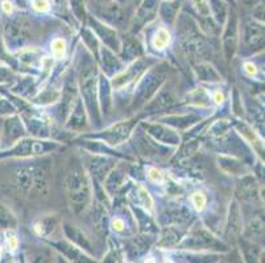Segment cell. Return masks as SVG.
Returning a JSON list of instances; mask_svg holds the SVG:
<instances>
[{"instance_id": "cell-55", "label": "cell", "mask_w": 265, "mask_h": 263, "mask_svg": "<svg viewBox=\"0 0 265 263\" xmlns=\"http://www.w3.org/2000/svg\"><path fill=\"white\" fill-rule=\"evenodd\" d=\"M1 9H3L7 15H9V13L12 12L13 7L12 4H11V1H8V0H3V3H1Z\"/></svg>"}, {"instance_id": "cell-40", "label": "cell", "mask_w": 265, "mask_h": 263, "mask_svg": "<svg viewBox=\"0 0 265 263\" xmlns=\"http://www.w3.org/2000/svg\"><path fill=\"white\" fill-rule=\"evenodd\" d=\"M148 246H149V242H145V241H143V239L137 238V239H133L132 242L128 245V253H129V257H139L140 254H143V253H145V251L148 250Z\"/></svg>"}, {"instance_id": "cell-21", "label": "cell", "mask_w": 265, "mask_h": 263, "mask_svg": "<svg viewBox=\"0 0 265 263\" xmlns=\"http://www.w3.org/2000/svg\"><path fill=\"white\" fill-rule=\"evenodd\" d=\"M125 181L124 171L119 167L112 169L110 174H107V179L104 182V188L110 195H115L119 189L121 188V185Z\"/></svg>"}, {"instance_id": "cell-53", "label": "cell", "mask_w": 265, "mask_h": 263, "mask_svg": "<svg viewBox=\"0 0 265 263\" xmlns=\"http://www.w3.org/2000/svg\"><path fill=\"white\" fill-rule=\"evenodd\" d=\"M244 70L245 73L249 75V77H252V75H256L257 74V69L256 66L253 65V63H251V62H247L244 65Z\"/></svg>"}, {"instance_id": "cell-31", "label": "cell", "mask_w": 265, "mask_h": 263, "mask_svg": "<svg viewBox=\"0 0 265 263\" xmlns=\"http://www.w3.org/2000/svg\"><path fill=\"white\" fill-rule=\"evenodd\" d=\"M92 222L95 226V230L100 235L106 233V226H107V210H104L103 204L98 203L92 214Z\"/></svg>"}, {"instance_id": "cell-37", "label": "cell", "mask_w": 265, "mask_h": 263, "mask_svg": "<svg viewBox=\"0 0 265 263\" xmlns=\"http://www.w3.org/2000/svg\"><path fill=\"white\" fill-rule=\"evenodd\" d=\"M59 98H61L59 91L53 88V87H48L42 92H40V95L36 98V102L38 104H42V105H48V104L56 103Z\"/></svg>"}, {"instance_id": "cell-15", "label": "cell", "mask_w": 265, "mask_h": 263, "mask_svg": "<svg viewBox=\"0 0 265 263\" xmlns=\"http://www.w3.org/2000/svg\"><path fill=\"white\" fill-rule=\"evenodd\" d=\"M63 228V233L67 237V239L70 241L71 243H74L79 249H82V250L87 251V253H92V246L91 242H90V239L88 237L85 236L82 230L78 229L77 226H73L70 224H67L65 222L62 225Z\"/></svg>"}, {"instance_id": "cell-8", "label": "cell", "mask_w": 265, "mask_h": 263, "mask_svg": "<svg viewBox=\"0 0 265 263\" xmlns=\"http://www.w3.org/2000/svg\"><path fill=\"white\" fill-rule=\"evenodd\" d=\"M141 127L144 128L147 133L152 136L156 141H160L161 144L178 145L181 142V137L174 129H170L162 124H147L141 123Z\"/></svg>"}, {"instance_id": "cell-23", "label": "cell", "mask_w": 265, "mask_h": 263, "mask_svg": "<svg viewBox=\"0 0 265 263\" xmlns=\"http://www.w3.org/2000/svg\"><path fill=\"white\" fill-rule=\"evenodd\" d=\"M99 54H102V63H103V71L106 74H112L115 71H119L121 69V62L116 57L115 53L108 48L99 49Z\"/></svg>"}, {"instance_id": "cell-48", "label": "cell", "mask_w": 265, "mask_h": 263, "mask_svg": "<svg viewBox=\"0 0 265 263\" xmlns=\"http://www.w3.org/2000/svg\"><path fill=\"white\" fill-rule=\"evenodd\" d=\"M20 59L23 62H25V63L30 65V63H34V61H37V59H38V53L36 52V50H30V52H24V53H23V55H21Z\"/></svg>"}, {"instance_id": "cell-34", "label": "cell", "mask_w": 265, "mask_h": 263, "mask_svg": "<svg viewBox=\"0 0 265 263\" xmlns=\"http://www.w3.org/2000/svg\"><path fill=\"white\" fill-rule=\"evenodd\" d=\"M0 228L4 229H16L17 228V218L13 214V212L9 210L8 207L0 203Z\"/></svg>"}, {"instance_id": "cell-32", "label": "cell", "mask_w": 265, "mask_h": 263, "mask_svg": "<svg viewBox=\"0 0 265 263\" xmlns=\"http://www.w3.org/2000/svg\"><path fill=\"white\" fill-rule=\"evenodd\" d=\"M256 183L252 177H244L239 184V195L244 200H252L256 196Z\"/></svg>"}, {"instance_id": "cell-30", "label": "cell", "mask_w": 265, "mask_h": 263, "mask_svg": "<svg viewBox=\"0 0 265 263\" xmlns=\"http://www.w3.org/2000/svg\"><path fill=\"white\" fill-rule=\"evenodd\" d=\"M7 37L12 44H23L27 41L29 37H27V29L24 25L19 23H12L7 28Z\"/></svg>"}, {"instance_id": "cell-50", "label": "cell", "mask_w": 265, "mask_h": 263, "mask_svg": "<svg viewBox=\"0 0 265 263\" xmlns=\"http://www.w3.org/2000/svg\"><path fill=\"white\" fill-rule=\"evenodd\" d=\"M148 177H149V179L153 182V183H162V182H164V175H162V173L160 170L154 169V167L148 170Z\"/></svg>"}, {"instance_id": "cell-16", "label": "cell", "mask_w": 265, "mask_h": 263, "mask_svg": "<svg viewBox=\"0 0 265 263\" xmlns=\"http://www.w3.org/2000/svg\"><path fill=\"white\" fill-rule=\"evenodd\" d=\"M237 41H239V38H237L236 23L232 21L227 26L223 36V49L227 61H231L234 55H235V52H236L237 48Z\"/></svg>"}, {"instance_id": "cell-13", "label": "cell", "mask_w": 265, "mask_h": 263, "mask_svg": "<svg viewBox=\"0 0 265 263\" xmlns=\"http://www.w3.org/2000/svg\"><path fill=\"white\" fill-rule=\"evenodd\" d=\"M190 210H186L185 207H166L161 212L160 220L165 225H178V224L187 221L190 218Z\"/></svg>"}, {"instance_id": "cell-46", "label": "cell", "mask_w": 265, "mask_h": 263, "mask_svg": "<svg viewBox=\"0 0 265 263\" xmlns=\"http://www.w3.org/2000/svg\"><path fill=\"white\" fill-rule=\"evenodd\" d=\"M30 3L37 12H48L50 9L49 0H30Z\"/></svg>"}, {"instance_id": "cell-51", "label": "cell", "mask_w": 265, "mask_h": 263, "mask_svg": "<svg viewBox=\"0 0 265 263\" xmlns=\"http://www.w3.org/2000/svg\"><path fill=\"white\" fill-rule=\"evenodd\" d=\"M15 108L7 102V100H0V113H12Z\"/></svg>"}, {"instance_id": "cell-2", "label": "cell", "mask_w": 265, "mask_h": 263, "mask_svg": "<svg viewBox=\"0 0 265 263\" xmlns=\"http://www.w3.org/2000/svg\"><path fill=\"white\" fill-rule=\"evenodd\" d=\"M170 67L166 62H160L158 65L152 66L147 74L143 77L137 84L135 98H133L132 108H139L144 105L150 98H153L160 87L165 83V79L169 74Z\"/></svg>"}, {"instance_id": "cell-9", "label": "cell", "mask_w": 265, "mask_h": 263, "mask_svg": "<svg viewBox=\"0 0 265 263\" xmlns=\"http://www.w3.org/2000/svg\"><path fill=\"white\" fill-rule=\"evenodd\" d=\"M135 144H136L137 149L141 154H144L147 157H168L170 153V149L162 148L161 145H157L156 141H152L148 138V136H145L144 133L141 132L135 137Z\"/></svg>"}, {"instance_id": "cell-14", "label": "cell", "mask_w": 265, "mask_h": 263, "mask_svg": "<svg viewBox=\"0 0 265 263\" xmlns=\"http://www.w3.org/2000/svg\"><path fill=\"white\" fill-rule=\"evenodd\" d=\"M34 230L37 232L38 236H41L44 238H54V236L57 235L59 230V218L56 214H49V216L40 218L34 224Z\"/></svg>"}, {"instance_id": "cell-28", "label": "cell", "mask_w": 265, "mask_h": 263, "mask_svg": "<svg viewBox=\"0 0 265 263\" xmlns=\"http://www.w3.org/2000/svg\"><path fill=\"white\" fill-rule=\"evenodd\" d=\"M123 49V57L124 59H135L136 57H141L143 54V46L136 38L125 37L124 45H121Z\"/></svg>"}, {"instance_id": "cell-39", "label": "cell", "mask_w": 265, "mask_h": 263, "mask_svg": "<svg viewBox=\"0 0 265 263\" xmlns=\"http://www.w3.org/2000/svg\"><path fill=\"white\" fill-rule=\"evenodd\" d=\"M240 246H241V251L243 254L248 261H252V259L257 258L259 257V247L252 243L249 239H244L240 238Z\"/></svg>"}, {"instance_id": "cell-56", "label": "cell", "mask_w": 265, "mask_h": 263, "mask_svg": "<svg viewBox=\"0 0 265 263\" xmlns=\"http://www.w3.org/2000/svg\"><path fill=\"white\" fill-rule=\"evenodd\" d=\"M8 247L11 250H15L17 247V239L15 236H9L8 237Z\"/></svg>"}, {"instance_id": "cell-38", "label": "cell", "mask_w": 265, "mask_h": 263, "mask_svg": "<svg viewBox=\"0 0 265 263\" xmlns=\"http://www.w3.org/2000/svg\"><path fill=\"white\" fill-rule=\"evenodd\" d=\"M170 34L165 28H160L153 36V46L156 49L162 50L169 45Z\"/></svg>"}, {"instance_id": "cell-33", "label": "cell", "mask_w": 265, "mask_h": 263, "mask_svg": "<svg viewBox=\"0 0 265 263\" xmlns=\"http://www.w3.org/2000/svg\"><path fill=\"white\" fill-rule=\"evenodd\" d=\"M182 232H179L173 226H170V228H166L165 232L162 233L161 239L158 241V245L160 246H174V245H177L179 242V239L182 237Z\"/></svg>"}, {"instance_id": "cell-41", "label": "cell", "mask_w": 265, "mask_h": 263, "mask_svg": "<svg viewBox=\"0 0 265 263\" xmlns=\"http://www.w3.org/2000/svg\"><path fill=\"white\" fill-rule=\"evenodd\" d=\"M237 129H239V132L245 137V140H248L255 148H261L260 141H259L256 134L253 133V131L248 125H245V124H237Z\"/></svg>"}, {"instance_id": "cell-58", "label": "cell", "mask_w": 265, "mask_h": 263, "mask_svg": "<svg viewBox=\"0 0 265 263\" xmlns=\"http://www.w3.org/2000/svg\"><path fill=\"white\" fill-rule=\"evenodd\" d=\"M166 1H172V0H166Z\"/></svg>"}, {"instance_id": "cell-4", "label": "cell", "mask_w": 265, "mask_h": 263, "mask_svg": "<svg viewBox=\"0 0 265 263\" xmlns=\"http://www.w3.org/2000/svg\"><path fill=\"white\" fill-rule=\"evenodd\" d=\"M139 117L129 119L127 121H120V123L114 124L107 129L95 133V134H86L85 138H94V140H100L108 145H120L128 140L129 136L132 134L133 128L136 127Z\"/></svg>"}, {"instance_id": "cell-44", "label": "cell", "mask_w": 265, "mask_h": 263, "mask_svg": "<svg viewBox=\"0 0 265 263\" xmlns=\"http://www.w3.org/2000/svg\"><path fill=\"white\" fill-rule=\"evenodd\" d=\"M52 52H53L54 58H57V59H61V58L65 57V54H66V42H65V40L56 38L52 42Z\"/></svg>"}, {"instance_id": "cell-20", "label": "cell", "mask_w": 265, "mask_h": 263, "mask_svg": "<svg viewBox=\"0 0 265 263\" xmlns=\"http://www.w3.org/2000/svg\"><path fill=\"white\" fill-rule=\"evenodd\" d=\"M98 88H99V100L102 112L104 115H108L111 112L112 100H111V88H110V82L104 74H100L98 77Z\"/></svg>"}, {"instance_id": "cell-7", "label": "cell", "mask_w": 265, "mask_h": 263, "mask_svg": "<svg viewBox=\"0 0 265 263\" xmlns=\"http://www.w3.org/2000/svg\"><path fill=\"white\" fill-rule=\"evenodd\" d=\"M156 98L145 105V111L157 112L164 111L166 108L172 107L178 102V95L176 90V84L172 82L165 83L164 87H160V90L156 92Z\"/></svg>"}, {"instance_id": "cell-29", "label": "cell", "mask_w": 265, "mask_h": 263, "mask_svg": "<svg viewBox=\"0 0 265 263\" xmlns=\"http://www.w3.org/2000/svg\"><path fill=\"white\" fill-rule=\"evenodd\" d=\"M164 120V123L168 125H172L174 128H179V129H185V128L190 127L194 123L199 121V117L197 115H183V116H168Z\"/></svg>"}, {"instance_id": "cell-24", "label": "cell", "mask_w": 265, "mask_h": 263, "mask_svg": "<svg viewBox=\"0 0 265 263\" xmlns=\"http://www.w3.org/2000/svg\"><path fill=\"white\" fill-rule=\"evenodd\" d=\"M52 245H53L56 249H58L59 251H62L63 254L66 255L67 258H70L71 261H79V262H86V261H90V259L87 258L86 255L81 253L79 250V247L73 246V243H67L65 241H61V239H58V241H52Z\"/></svg>"}, {"instance_id": "cell-10", "label": "cell", "mask_w": 265, "mask_h": 263, "mask_svg": "<svg viewBox=\"0 0 265 263\" xmlns=\"http://www.w3.org/2000/svg\"><path fill=\"white\" fill-rule=\"evenodd\" d=\"M49 191V175L45 166H33V181L29 196L41 197L45 196Z\"/></svg>"}, {"instance_id": "cell-3", "label": "cell", "mask_w": 265, "mask_h": 263, "mask_svg": "<svg viewBox=\"0 0 265 263\" xmlns=\"http://www.w3.org/2000/svg\"><path fill=\"white\" fill-rule=\"evenodd\" d=\"M67 196L75 212L82 210L91 200V185L82 166H74L66 177Z\"/></svg>"}, {"instance_id": "cell-47", "label": "cell", "mask_w": 265, "mask_h": 263, "mask_svg": "<svg viewBox=\"0 0 265 263\" xmlns=\"http://www.w3.org/2000/svg\"><path fill=\"white\" fill-rule=\"evenodd\" d=\"M228 128H230V124L224 123V120H219L212 125L211 129H210V133L211 134H222L224 132H227Z\"/></svg>"}, {"instance_id": "cell-25", "label": "cell", "mask_w": 265, "mask_h": 263, "mask_svg": "<svg viewBox=\"0 0 265 263\" xmlns=\"http://www.w3.org/2000/svg\"><path fill=\"white\" fill-rule=\"evenodd\" d=\"M218 162H219L220 169L228 174H234V175H241L245 173V166L241 160L232 158V157H218Z\"/></svg>"}, {"instance_id": "cell-19", "label": "cell", "mask_w": 265, "mask_h": 263, "mask_svg": "<svg viewBox=\"0 0 265 263\" xmlns=\"http://www.w3.org/2000/svg\"><path fill=\"white\" fill-rule=\"evenodd\" d=\"M70 117L69 121L66 123V127L71 131H83L87 127L86 121V112L83 108L82 100H77L74 104V107L71 109Z\"/></svg>"}, {"instance_id": "cell-1", "label": "cell", "mask_w": 265, "mask_h": 263, "mask_svg": "<svg viewBox=\"0 0 265 263\" xmlns=\"http://www.w3.org/2000/svg\"><path fill=\"white\" fill-rule=\"evenodd\" d=\"M79 88L85 104L96 125L100 124L99 102H98V69L90 57L85 58L79 69Z\"/></svg>"}, {"instance_id": "cell-27", "label": "cell", "mask_w": 265, "mask_h": 263, "mask_svg": "<svg viewBox=\"0 0 265 263\" xmlns=\"http://www.w3.org/2000/svg\"><path fill=\"white\" fill-rule=\"evenodd\" d=\"M24 133V127H23V124L20 123V120L17 117H13V119H9L5 121L4 136L9 142H15L16 140H19Z\"/></svg>"}, {"instance_id": "cell-49", "label": "cell", "mask_w": 265, "mask_h": 263, "mask_svg": "<svg viewBox=\"0 0 265 263\" xmlns=\"http://www.w3.org/2000/svg\"><path fill=\"white\" fill-rule=\"evenodd\" d=\"M194 4L198 9V12L202 15V16H208L210 13V7L207 5V1L206 0H194Z\"/></svg>"}, {"instance_id": "cell-12", "label": "cell", "mask_w": 265, "mask_h": 263, "mask_svg": "<svg viewBox=\"0 0 265 263\" xmlns=\"http://www.w3.org/2000/svg\"><path fill=\"white\" fill-rule=\"evenodd\" d=\"M92 29L95 30L96 34L99 36V38L103 41V44L107 46L108 49H111L112 52H120L121 50V42L118 37V34L114 29L108 28L106 25L99 24L96 21H91Z\"/></svg>"}, {"instance_id": "cell-36", "label": "cell", "mask_w": 265, "mask_h": 263, "mask_svg": "<svg viewBox=\"0 0 265 263\" xmlns=\"http://www.w3.org/2000/svg\"><path fill=\"white\" fill-rule=\"evenodd\" d=\"M30 133L34 137H46L49 134V127L48 124L41 119H29L27 121Z\"/></svg>"}, {"instance_id": "cell-22", "label": "cell", "mask_w": 265, "mask_h": 263, "mask_svg": "<svg viewBox=\"0 0 265 263\" xmlns=\"http://www.w3.org/2000/svg\"><path fill=\"white\" fill-rule=\"evenodd\" d=\"M241 230V218L239 207L235 202H232L230 207V214H228V225H227V236L228 238L239 236Z\"/></svg>"}, {"instance_id": "cell-54", "label": "cell", "mask_w": 265, "mask_h": 263, "mask_svg": "<svg viewBox=\"0 0 265 263\" xmlns=\"http://www.w3.org/2000/svg\"><path fill=\"white\" fill-rule=\"evenodd\" d=\"M112 228H114L116 232H121V230L124 229V221H123L121 218H115V220L112 221Z\"/></svg>"}, {"instance_id": "cell-26", "label": "cell", "mask_w": 265, "mask_h": 263, "mask_svg": "<svg viewBox=\"0 0 265 263\" xmlns=\"http://www.w3.org/2000/svg\"><path fill=\"white\" fill-rule=\"evenodd\" d=\"M195 74H197V78L202 82H210V83H215L219 82L222 77L218 71L212 67L211 65L208 63H198L195 65Z\"/></svg>"}, {"instance_id": "cell-42", "label": "cell", "mask_w": 265, "mask_h": 263, "mask_svg": "<svg viewBox=\"0 0 265 263\" xmlns=\"http://www.w3.org/2000/svg\"><path fill=\"white\" fill-rule=\"evenodd\" d=\"M136 195L139 196V204L144 207L147 210H153V202H152V197L149 196L148 191L144 188V187H139L137 188Z\"/></svg>"}, {"instance_id": "cell-11", "label": "cell", "mask_w": 265, "mask_h": 263, "mask_svg": "<svg viewBox=\"0 0 265 263\" xmlns=\"http://www.w3.org/2000/svg\"><path fill=\"white\" fill-rule=\"evenodd\" d=\"M116 160L107 157H92L87 162L90 173L95 177L96 181H103L107 174L115 167Z\"/></svg>"}, {"instance_id": "cell-5", "label": "cell", "mask_w": 265, "mask_h": 263, "mask_svg": "<svg viewBox=\"0 0 265 263\" xmlns=\"http://www.w3.org/2000/svg\"><path fill=\"white\" fill-rule=\"evenodd\" d=\"M183 249L190 250H205V249H214V250H227V246L222 243L219 239L211 235L203 226H197L191 230L190 236H187L181 243Z\"/></svg>"}, {"instance_id": "cell-35", "label": "cell", "mask_w": 265, "mask_h": 263, "mask_svg": "<svg viewBox=\"0 0 265 263\" xmlns=\"http://www.w3.org/2000/svg\"><path fill=\"white\" fill-rule=\"evenodd\" d=\"M189 103L198 105V107H210L211 99L205 88H197L189 94Z\"/></svg>"}, {"instance_id": "cell-6", "label": "cell", "mask_w": 265, "mask_h": 263, "mask_svg": "<svg viewBox=\"0 0 265 263\" xmlns=\"http://www.w3.org/2000/svg\"><path fill=\"white\" fill-rule=\"evenodd\" d=\"M156 59L150 57H141L137 61H135L132 65H129L124 71H120L119 74H116L111 80L112 87L115 90H121L123 87L128 86L129 83L140 78L141 75L144 74L145 70H148L149 67L156 63Z\"/></svg>"}, {"instance_id": "cell-17", "label": "cell", "mask_w": 265, "mask_h": 263, "mask_svg": "<svg viewBox=\"0 0 265 263\" xmlns=\"http://www.w3.org/2000/svg\"><path fill=\"white\" fill-rule=\"evenodd\" d=\"M244 41L251 50H261L264 48V29L260 25H247Z\"/></svg>"}, {"instance_id": "cell-45", "label": "cell", "mask_w": 265, "mask_h": 263, "mask_svg": "<svg viewBox=\"0 0 265 263\" xmlns=\"http://www.w3.org/2000/svg\"><path fill=\"white\" fill-rule=\"evenodd\" d=\"M191 202L194 204L195 210H202L206 206V203H207V197L205 196V193L202 192H195L193 193V196H191Z\"/></svg>"}, {"instance_id": "cell-43", "label": "cell", "mask_w": 265, "mask_h": 263, "mask_svg": "<svg viewBox=\"0 0 265 263\" xmlns=\"http://www.w3.org/2000/svg\"><path fill=\"white\" fill-rule=\"evenodd\" d=\"M83 41L86 42L87 48H90L92 53L95 54L96 58H99V45H98V40L92 34L90 30H85L83 32Z\"/></svg>"}, {"instance_id": "cell-52", "label": "cell", "mask_w": 265, "mask_h": 263, "mask_svg": "<svg viewBox=\"0 0 265 263\" xmlns=\"http://www.w3.org/2000/svg\"><path fill=\"white\" fill-rule=\"evenodd\" d=\"M9 78H12V73L5 67H0V82L9 80Z\"/></svg>"}, {"instance_id": "cell-18", "label": "cell", "mask_w": 265, "mask_h": 263, "mask_svg": "<svg viewBox=\"0 0 265 263\" xmlns=\"http://www.w3.org/2000/svg\"><path fill=\"white\" fill-rule=\"evenodd\" d=\"M33 181V166H21L16 170V187L21 195H29Z\"/></svg>"}, {"instance_id": "cell-57", "label": "cell", "mask_w": 265, "mask_h": 263, "mask_svg": "<svg viewBox=\"0 0 265 263\" xmlns=\"http://www.w3.org/2000/svg\"><path fill=\"white\" fill-rule=\"evenodd\" d=\"M214 100L216 102V104H220L224 102V94L222 91H216L215 94H214Z\"/></svg>"}]
</instances>
